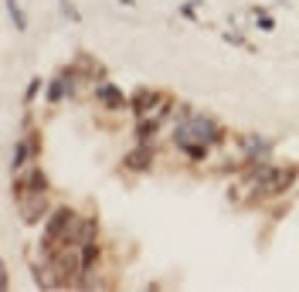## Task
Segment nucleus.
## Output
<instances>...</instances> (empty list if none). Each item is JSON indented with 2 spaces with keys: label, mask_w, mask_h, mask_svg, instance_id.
<instances>
[{
  "label": "nucleus",
  "mask_w": 299,
  "mask_h": 292,
  "mask_svg": "<svg viewBox=\"0 0 299 292\" xmlns=\"http://www.w3.org/2000/svg\"><path fill=\"white\" fill-rule=\"evenodd\" d=\"M68 221H72V214H68V211H58V214H55V221H48V234L55 238V234H58V231L68 224Z\"/></svg>",
  "instance_id": "f257e3e1"
},
{
  "label": "nucleus",
  "mask_w": 299,
  "mask_h": 292,
  "mask_svg": "<svg viewBox=\"0 0 299 292\" xmlns=\"http://www.w3.org/2000/svg\"><path fill=\"white\" fill-rule=\"evenodd\" d=\"M99 99H102L106 105H112V109H116V105H123V95H119L116 88H106V85L99 88Z\"/></svg>",
  "instance_id": "f03ea898"
},
{
  "label": "nucleus",
  "mask_w": 299,
  "mask_h": 292,
  "mask_svg": "<svg viewBox=\"0 0 299 292\" xmlns=\"http://www.w3.org/2000/svg\"><path fill=\"white\" fill-rule=\"evenodd\" d=\"M82 258H85L82 265H85V269H92V265H95V248H85V255H82Z\"/></svg>",
  "instance_id": "7ed1b4c3"
}]
</instances>
